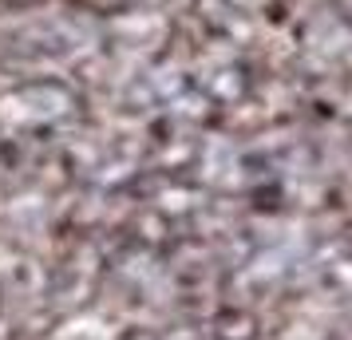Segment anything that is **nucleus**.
Here are the masks:
<instances>
[{
	"label": "nucleus",
	"mask_w": 352,
	"mask_h": 340,
	"mask_svg": "<svg viewBox=\"0 0 352 340\" xmlns=\"http://www.w3.org/2000/svg\"><path fill=\"white\" fill-rule=\"evenodd\" d=\"M83 99L80 91L64 80H28L16 83L12 91L0 95V127L8 135H44V131H56L80 119Z\"/></svg>",
	"instance_id": "obj_1"
},
{
	"label": "nucleus",
	"mask_w": 352,
	"mask_h": 340,
	"mask_svg": "<svg viewBox=\"0 0 352 340\" xmlns=\"http://www.w3.org/2000/svg\"><path fill=\"white\" fill-rule=\"evenodd\" d=\"M44 0H0V12H24V8H36Z\"/></svg>",
	"instance_id": "obj_3"
},
{
	"label": "nucleus",
	"mask_w": 352,
	"mask_h": 340,
	"mask_svg": "<svg viewBox=\"0 0 352 340\" xmlns=\"http://www.w3.org/2000/svg\"><path fill=\"white\" fill-rule=\"evenodd\" d=\"M80 12H91V16H115L127 8V0H72Z\"/></svg>",
	"instance_id": "obj_2"
}]
</instances>
